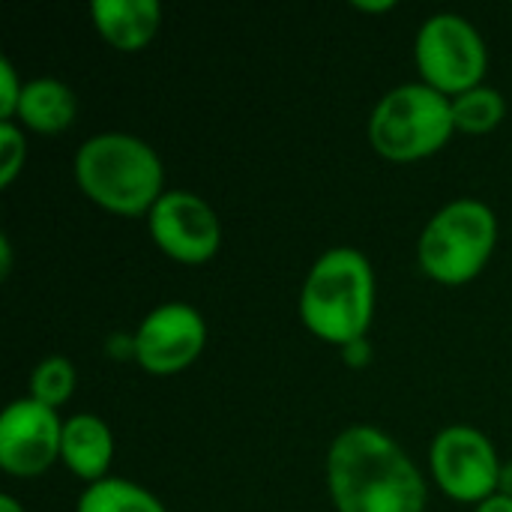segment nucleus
<instances>
[{
  "instance_id": "nucleus-1",
  "label": "nucleus",
  "mask_w": 512,
  "mask_h": 512,
  "mask_svg": "<svg viewBox=\"0 0 512 512\" xmlns=\"http://www.w3.org/2000/svg\"><path fill=\"white\" fill-rule=\"evenodd\" d=\"M327 489L339 512H423L426 480L378 426H348L327 453Z\"/></svg>"
},
{
  "instance_id": "nucleus-6",
  "label": "nucleus",
  "mask_w": 512,
  "mask_h": 512,
  "mask_svg": "<svg viewBox=\"0 0 512 512\" xmlns=\"http://www.w3.org/2000/svg\"><path fill=\"white\" fill-rule=\"evenodd\" d=\"M414 54L423 81L450 99L483 84L489 63L480 30L456 12H438L426 18L417 30Z\"/></svg>"
},
{
  "instance_id": "nucleus-18",
  "label": "nucleus",
  "mask_w": 512,
  "mask_h": 512,
  "mask_svg": "<svg viewBox=\"0 0 512 512\" xmlns=\"http://www.w3.org/2000/svg\"><path fill=\"white\" fill-rule=\"evenodd\" d=\"M21 90H24V84H21L12 60L0 57V120H12L18 114Z\"/></svg>"
},
{
  "instance_id": "nucleus-14",
  "label": "nucleus",
  "mask_w": 512,
  "mask_h": 512,
  "mask_svg": "<svg viewBox=\"0 0 512 512\" xmlns=\"http://www.w3.org/2000/svg\"><path fill=\"white\" fill-rule=\"evenodd\" d=\"M75 512H168L153 492H147L144 486L123 480V477H105L90 483L81 498Z\"/></svg>"
},
{
  "instance_id": "nucleus-3",
  "label": "nucleus",
  "mask_w": 512,
  "mask_h": 512,
  "mask_svg": "<svg viewBox=\"0 0 512 512\" xmlns=\"http://www.w3.org/2000/svg\"><path fill=\"white\" fill-rule=\"evenodd\" d=\"M375 312V273L360 249H327L300 288V318L321 342L345 348L363 339Z\"/></svg>"
},
{
  "instance_id": "nucleus-2",
  "label": "nucleus",
  "mask_w": 512,
  "mask_h": 512,
  "mask_svg": "<svg viewBox=\"0 0 512 512\" xmlns=\"http://www.w3.org/2000/svg\"><path fill=\"white\" fill-rule=\"evenodd\" d=\"M75 180L90 201L120 216L150 213L165 192L159 153L129 132L87 138L75 153Z\"/></svg>"
},
{
  "instance_id": "nucleus-21",
  "label": "nucleus",
  "mask_w": 512,
  "mask_h": 512,
  "mask_svg": "<svg viewBox=\"0 0 512 512\" xmlns=\"http://www.w3.org/2000/svg\"><path fill=\"white\" fill-rule=\"evenodd\" d=\"M351 6L363 12H387V9H396V0H354Z\"/></svg>"
},
{
  "instance_id": "nucleus-12",
  "label": "nucleus",
  "mask_w": 512,
  "mask_h": 512,
  "mask_svg": "<svg viewBox=\"0 0 512 512\" xmlns=\"http://www.w3.org/2000/svg\"><path fill=\"white\" fill-rule=\"evenodd\" d=\"M90 18L114 48L138 51L156 36L162 6L156 0H93Z\"/></svg>"
},
{
  "instance_id": "nucleus-4",
  "label": "nucleus",
  "mask_w": 512,
  "mask_h": 512,
  "mask_svg": "<svg viewBox=\"0 0 512 512\" xmlns=\"http://www.w3.org/2000/svg\"><path fill=\"white\" fill-rule=\"evenodd\" d=\"M453 99L426 81L399 84L384 93L369 117L372 147L393 162L432 156L453 135Z\"/></svg>"
},
{
  "instance_id": "nucleus-22",
  "label": "nucleus",
  "mask_w": 512,
  "mask_h": 512,
  "mask_svg": "<svg viewBox=\"0 0 512 512\" xmlns=\"http://www.w3.org/2000/svg\"><path fill=\"white\" fill-rule=\"evenodd\" d=\"M12 270V246H9V237L3 234L0 237V276H9Z\"/></svg>"
},
{
  "instance_id": "nucleus-15",
  "label": "nucleus",
  "mask_w": 512,
  "mask_h": 512,
  "mask_svg": "<svg viewBox=\"0 0 512 512\" xmlns=\"http://www.w3.org/2000/svg\"><path fill=\"white\" fill-rule=\"evenodd\" d=\"M507 114V102L501 96V90L489 87V84H477L459 96H453V123L462 132H492Z\"/></svg>"
},
{
  "instance_id": "nucleus-8",
  "label": "nucleus",
  "mask_w": 512,
  "mask_h": 512,
  "mask_svg": "<svg viewBox=\"0 0 512 512\" xmlns=\"http://www.w3.org/2000/svg\"><path fill=\"white\" fill-rule=\"evenodd\" d=\"M156 246L183 264H204L222 246V222L216 210L195 192L168 189L147 213Z\"/></svg>"
},
{
  "instance_id": "nucleus-19",
  "label": "nucleus",
  "mask_w": 512,
  "mask_h": 512,
  "mask_svg": "<svg viewBox=\"0 0 512 512\" xmlns=\"http://www.w3.org/2000/svg\"><path fill=\"white\" fill-rule=\"evenodd\" d=\"M342 357H345V363L348 366H366L369 360H372V345H369V339L363 336V339H354V342H348L345 348H342Z\"/></svg>"
},
{
  "instance_id": "nucleus-11",
  "label": "nucleus",
  "mask_w": 512,
  "mask_h": 512,
  "mask_svg": "<svg viewBox=\"0 0 512 512\" xmlns=\"http://www.w3.org/2000/svg\"><path fill=\"white\" fill-rule=\"evenodd\" d=\"M114 456V435L108 423L96 414H72L63 420L60 462L81 480H105Z\"/></svg>"
},
{
  "instance_id": "nucleus-23",
  "label": "nucleus",
  "mask_w": 512,
  "mask_h": 512,
  "mask_svg": "<svg viewBox=\"0 0 512 512\" xmlns=\"http://www.w3.org/2000/svg\"><path fill=\"white\" fill-rule=\"evenodd\" d=\"M498 492L512 498V462H504L501 468V480H498Z\"/></svg>"
},
{
  "instance_id": "nucleus-7",
  "label": "nucleus",
  "mask_w": 512,
  "mask_h": 512,
  "mask_svg": "<svg viewBox=\"0 0 512 512\" xmlns=\"http://www.w3.org/2000/svg\"><path fill=\"white\" fill-rule=\"evenodd\" d=\"M432 477L444 495L462 504H483L498 492L501 456L495 444L474 426H447L429 447Z\"/></svg>"
},
{
  "instance_id": "nucleus-20",
  "label": "nucleus",
  "mask_w": 512,
  "mask_h": 512,
  "mask_svg": "<svg viewBox=\"0 0 512 512\" xmlns=\"http://www.w3.org/2000/svg\"><path fill=\"white\" fill-rule=\"evenodd\" d=\"M477 512H512V498L495 492L492 498H486L483 504H477Z\"/></svg>"
},
{
  "instance_id": "nucleus-5",
  "label": "nucleus",
  "mask_w": 512,
  "mask_h": 512,
  "mask_svg": "<svg viewBox=\"0 0 512 512\" xmlns=\"http://www.w3.org/2000/svg\"><path fill=\"white\" fill-rule=\"evenodd\" d=\"M495 240V210L477 198H456L441 207L423 228L417 258L432 279L444 285H462L486 267Z\"/></svg>"
},
{
  "instance_id": "nucleus-13",
  "label": "nucleus",
  "mask_w": 512,
  "mask_h": 512,
  "mask_svg": "<svg viewBox=\"0 0 512 512\" xmlns=\"http://www.w3.org/2000/svg\"><path fill=\"white\" fill-rule=\"evenodd\" d=\"M75 93L66 81L60 78H30L24 81L21 102H18V120L36 132H63L75 120Z\"/></svg>"
},
{
  "instance_id": "nucleus-9",
  "label": "nucleus",
  "mask_w": 512,
  "mask_h": 512,
  "mask_svg": "<svg viewBox=\"0 0 512 512\" xmlns=\"http://www.w3.org/2000/svg\"><path fill=\"white\" fill-rule=\"evenodd\" d=\"M63 423L54 408L24 396L0 414V468L15 477H39L60 459Z\"/></svg>"
},
{
  "instance_id": "nucleus-17",
  "label": "nucleus",
  "mask_w": 512,
  "mask_h": 512,
  "mask_svg": "<svg viewBox=\"0 0 512 512\" xmlns=\"http://www.w3.org/2000/svg\"><path fill=\"white\" fill-rule=\"evenodd\" d=\"M27 159L24 132L12 120H0V186H9Z\"/></svg>"
},
{
  "instance_id": "nucleus-16",
  "label": "nucleus",
  "mask_w": 512,
  "mask_h": 512,
  "mask_svg": "<svg viewBox=\"0 0 512 512\" xmlns=\"http://www.w3.org/2000/svg\"><path fill=\"white\" fill-rule=\"evenodd\" d=\"M72 393H75V366L63 354H51L39 360V366L30 375V399L48 408H60L63 402H69Z\"/></svg>"
},
{
  "instance_id": "nucleus-24",
  "label": "nucleus",
  "mask_w": 512,
  "mask_h": 512,
  "mask_svg": "<svg viewBox=\"0 0 512 512\" xmlns=\"http://www.w3.org/2000/svg\"><path fill=\"white\" fill-rule=\"evenodd\" d=\"M0 512H24V507L12 495H0Z\"/></svg>"
},
{
  "instance_id": "nucleus-10",
  "label": "nucleus",
  "mask_w": 512,
  "mask_h": 512,
  "mask_svg": "<svg viewBox=\"0 0 512 512\" xmlns=\"http://www.w3.org/2000/svg\"><path fill=\"white\" fill-rule=\"evenodd\" d=\"M135 336V363L153 375H174L198 360L207 324L189 303H162L144 315Z\"/></svg>"
}]
</instances>
